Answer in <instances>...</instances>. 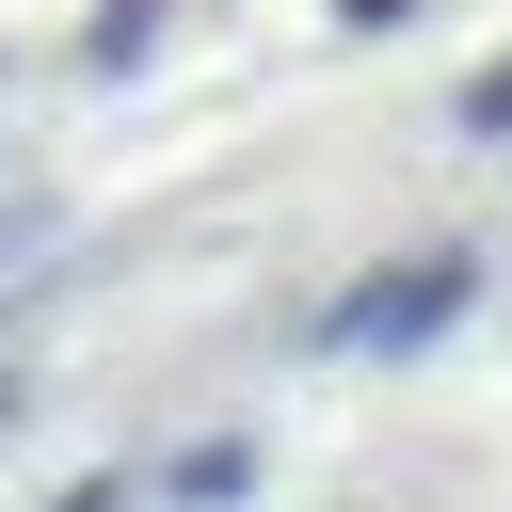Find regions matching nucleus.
<instances>
[{"mask_svg": "<svg viewBox=\"0 0 512 512\" xmlns=\"http://www.w3.org/2000/svg\"><path fill=\"white\" fill-rule=\"evenodd\" d=\"M160 48V0H96V64H144Z\"/></svg>", "mask_w": 512, "mask_h": 512, "instance_id": "obj_3", "label": "nucleus"}, {"mask_svg": "<svg viewBox=\"0 0 512 512\" xmlns=\"http://www.w3.org/2000/svg\"><path fill=\"white\" fill-rule=\"evenodd\" d=\"M48 512H128V480H64V496H48Z\"/></svg>", "mask_w": 512, "mask_h": 512, "instance_id": "obj_5", "label": "nucleus"}, {"mask_svg": "<svg viewBox=\"0 0 512 512\" xmlns=\"http://www.w3.org/2000/svg\"><path fill=\"white\" fill-rule=\"evenodd\" d=\"M240 480H256V448H240V432H208V448H192V464H176V496H192V512H224V496H240Z\"/></svg>", "mask_w": 512, "mask_h": 512, "instance_id": "obj_2", "label": "nucleus"}, {"mask_svg": "<svg viewBox=\"0 0 512 512\" xmlns=\"http://www.w3.org/2000/svg\"><path fill=\"white\" fill-rule=\"evenodd\" d=\"M336 16H352V32H400V16H416V0H336Z\"/></svg>", "mask_w": 512, "mask_h": 512, "instance_id": "obj_6", "label": "nucleus"}, {"mask_svg": "<svg viewBox=\"0 0 512 512\" xmlns=\"http://www.w3.org/2000/svg\"><path fill=\"white\" fill-rule=\"evenodd\" d=\"M464 304H480V256L448 240V256H400V272L336 288V304H320V352H336V368H384V352H432Z\"/></svg>", "mask_w": 512, "mask_h": 512, "instance_id": "obj_1", "label": "nucleus"}, {"mask_svg": "<svg viewBox=\"0 0 512 512\" xmlns=\"http://www.w3.org/2000/svg\"><path fill=\"white\" fill-rule=\"evenodd\" d=\"M464 128H480V144H512V48H496V64L464 80Z\"/></svg>", "mask_w": 512, "mask_h": 512, "instance_id": "obj_4", "label": "nucleus"}]
</instances>
